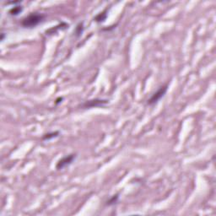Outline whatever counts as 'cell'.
I'll return each mask as SVG.
<instances>
[{
	"label": "cell",
	"instance_id": "cell-6",
	"mask_svg": "<svg viewBox=\"0 0 216 216\" xmlns=\"http://www.w3.org/2000/svg\"><path fill=\"white\" fill-rule=\"evenodd\" d=\"M59 135V132H52V133H48L45 134L43 137H42V139L43 140H50V139H54V138H57L58 136Z\"/></svg>",
	"mask_w": 216,
	"mask_h": 216
},
{
	"label": "cell",
	"instance_id": "cell-7",
	"mask_svg": "<svg viewBox=\"0 0 216 216\" xmlns=\"http://www.w3.org/2000/svg\"><path fill=\"white\" fill-rule=\"evenodd\" d=\"M106 10L105 11H103L102 13H100L98 15L95 16V21H96V22H98V23H101V22H103V21H105V19H107V14H106Z\"/></svg>",
	"mask_w": 216,
	"mask_h": 216
},
{
	"label": "cell",
	"instance_id": "cell-8",
	"mask_svg": "<svg viewBox=\"0 0 216 216\" xmlns=\"http://www.w3.org/2000/svg\"><path fill=\"white\" fill-rule=\"evenodd\" d=\"M118 199V196L117 195H115V196H113L110 200L107 202V204L108 205H111V204H114V203H116V202L117 201Z\"/></svg>",
	"mask_w": 216,
	"mask_h": 216
},
{
	"label": "cell",
	"instance_id": "cell-4",
	"mask_svg": "<svg viewBox=\"0 0 216 216\" xmlns=\"http://www.w3.org/2000/svg\"><path fill=\"white\" fill-rule=\"evenodd\" d=\"M107 100H101V99H95V100H91V101H87L86 102H85L82 107L85 108H90V107H100V106H103L104 104H107Z\"/></svg>",
	"mask_w": 216,
	"mask_h": 216
},
{
	"label": "cell",
	"instance_id": "cell-10",
	"mask_svg": "<svg viewBox=\"0 0 216 216\" xmlns=\"http://www.w3.org/2000/svg\"><path fill=\"white\" fill-rule=\"evenodd\" d=\"M1 36H2L1 40H2V41H3V38H4V33H2V34H1Z\"/></svg>",
	"mask_w": 216,
	"mask_h": 216
},
{
	"label": "cell",
	"instance_id": "cell-5",
	"mask_svg": "<svg viewBox=\"0 0 216 216\" xmlns=\"http://www.w3.org/2000/svg\"><path fill=\"white\" fill-rule=\"evenodd\" d=\"M22 11H23V7L18 5V6H14V7L9 10V13L10 15L16 16L18 15H19Z\"/></svg>",
	"mask_w": 216,
	"mask_h": 216
},
{
	"label": "cell",
	"instance_id": "cell-9",
	"mask_svg": "<svg viewBox=\"0 0 216 216\" xmlns=\"http://www.w3.org/2000/svg\"><path fill=\"white\" fill-rule=\"evenodd\" d=\"M82 32H83V25L81 24H79L77 26V28H76L75 34H77V36H79Z\"/></svg>",
	"mask_w": 216,
	"mask_h": 216
},
{
	"label": "cell",
	"instance_id": "cell-1",
	"mask_svg": "<svg viewBox=\"0 0 216 216\" xmlns=\"http://www.w3.org/2000/svg\"><path fill=\"white\" fill-rule=\"evenodd\" d=\"M45 19V15L40 13H31L21 21V25L25 28H34Z\"/></svg>",
	"mask_w": 216,
	"mask_h": 216
},
{
	"label": "cell",
	"instance_id": "cell-2",
	"mask_svg": "<svg viewBox=\"0 0 216 216\" xmlns=\"http://www.w3.org/2000/svg\"><path fill=\"white\" fill-rule=\"evenodd\" d=\"M167 90H168V85H164V86H161V87H160L156 92L154 93V94L152 95V96L148 100L147 104H148V105H154L155 103H157V102L166 95Z\"/></svg>",
	"mask_w": 216,
	"mask_h": 216
},
{
	"label": "cell",
	"instance_id": "cell-3",
	"mask_svg": "<svg viewBox=\"0 0 216 216\" xmlns=\"http://www.w3.org/2000/svg\"><path fill=\"white\" fill-rule=\"evenodd\" d=\"M76 158V155L74 154H68V155H66L64 157H62V159H60L58 160V162L57 163L56 165V169L57 170H62L64 167L69 166Z\"/></svg>",
	"mask_w": 216,
	"mask_h": 216
}]
</instances>
